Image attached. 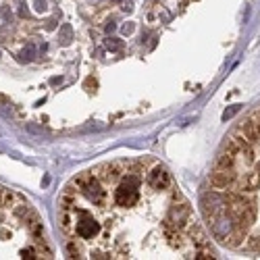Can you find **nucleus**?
Returning <instances> with one entry per match:
<instances>
[{
  "instance_id": "obj_1",
  "label": "nucleus",
  "mask_w": 260,
  "mask_h": 260,
  "mask_svg": "<svg viewBox=\"0 0 260 260\" xmlns=\"http://www.w3.org/2000/svg\"><path fill=\"white\" fill-rule=\"evenodd\" d=\"M191 223V208L189 202L181 196V191L177 187H171V202L165 214V221H162V229H177L183 231L187 229V225Z\"/></svg>"
},
{
  "instance_id": "obj_2",
  "label": "nucleus",
  "mask_w": 260,
  "mask_h": 260,
  "mask_svg": "<svg viewBox=\"0 0 260 260\" xmlns=\"http://www.w3.org/2000/svg\"><path fill=\"white\" fill-rule=\"evenodd\" d=\"M140 187L142 183H134V181H129L125 177H121L113 189V202L117 206H123V208H132L140 202Z\"/></svg>"
},
{
  "instance_id": "obj_3",
  "label": "nucleus",
  "mask_w": 260,
  "mask_h": 260,
  "mask_svg": "<svg viewBox=\"0 0 260 260\" xmlns=\"http://www.w3.org/2000/svg\"><path fill=\"white\" fill-rule=\"evenodd\" d=\"M73 216H75V235L79 240H94V237L100 235L102 225L94 219V216L83 210V208H73Z\"/></svg>"
},
{
  "instance_id": "obj_4",
  "label": "nucleus",
  "mask_w": 260,
  "mask_h": 260,
  "mask_svg": "<svg viewBox=\"0 0 260 260\" xmlns=\"http://www.w3.org/2000/svg\"><path fill=\"white\" fill-rule=\"evenodd\" d=\"M146 183L156 191H167V189L173 187V177H171L167 167L156 162L150 171H146Z\"/></svg>"
},
{
  "instance_id": "obj_5",
  "label": "nucleus",
  "mask_w": 260,
  "mask_h": 260,
  "mask_svg": "<svg viewBox=\"0 0 260 260\" xmlns=\"http://www.w3.org/2000/svg\"><path fill=\"white\" fill-rule=\"evenodd\" d=\"M237 179H240V173L237 169H216L210 173V185L216 189H231L237 185Z\"/></svg>"
},
{
  "instance_id": "obj_6",
  "label": "nucleus",
  "mask_w": 260,
  "mask_h": 260,
  "mask_svg": "<svg viewBox=\"0 0 260 260\" xmlns=\"http://www.w3.org/2000/svg\"><path fill=\"white\" fill-rule=\"evenodd\" d=\"M235 189L246 191V193H252V191L260 189V162L258 160L254 162V171L246 173V175H242V173H240V179H237Z\"/></svg>"
},
{
  "instance_id": "obj_7",
  "label": "nucleus",
  "mask_w": 260,
  "mask_h": 260,
  "mask_svg": "<svg viewBox=\"0 0 260 260\" xmlns=\"http://www.w3.org/2000/svg\"><path fill=\"white\" fill-rule=\"evenodd\" d=\"M235 129H237V132H240V134H242V136H244L252 146H258V144H260V134L256 132V127L250 123V119H248V117H246L240 125H237Z\"/></svg>"
},
{
  "instance_id": "obj_8",
  "label": "nucleus",
  "mask_w": 260,
  "mask_h": 260,
  "mask_svg": "<svg viewBox=\"0 0 260 260\" xmlns=\"http://www.w3.org/2000/svg\"><path fill=\"white\" fill-rule=\"evenodd\" d=\"M237 160L240 158H237L235 154L227 152V150H221V154L214 160V167L216 169H237Z\"/></svg>"
},
{
  "instance_id": "obj_9",
  "label": "nucleus",
  "mask_w": 260,
  "mask_h": 260,
  "mask_svg": "<svg viewBox=\"0 0 260 260\" xmlns=\"http://www.w3.org/2000/svg\"><path fill=\"white\" fill-rule=\"evenodd\" d=\"M21 202H25V198L21 196V193H15L11 189H5V193H3V208H15Z\"/></svg>"
},
{
  "instance_id": "obj_10",
  "label": "nucleus",
  "mask_w": 260,
  "mask_h": 260,
  "mask_svg": "<svg viewBox=\"0 0 260 260\" xmlns=\"http://www.w3.org/2000/svg\"><path fill=\"white\" fill-rule=\"evenodd\" d=\"M248 119H250V123L256 127V132L260 134V106H256V108H252V111L248 113Z\"/></svg>"
},
{
  "instance_id": "obj_11",
  "label": "nucleus",
  "mask_w": 260,
  "mask_h": 260,
  "mask_svg": "<svg viewBox=\"0 0 260 260\" xmlns=\"http://www.w3.org/2000/svg\"><path fill=\"white\" fill-rule=\"evenodd\" d=\"M67 252H69V258H83V250L79 248L77 242H69L67 244Z\"/></svg>"
},
{
  "instance_id": "obj_12",
  "label": "nucleus",
  "mask_w": 260,
  "mask_h": 260,
  "mask_svg": "<svg viewBox=\"0 0 260 260\" xmlns=\"http://www.w3.org/2000/svg\"><path fill=\"white\" fill-rule=\"evenodd\" d=\"M71 40H73V31H71V27L69 25H62V29H60V44H71Z\"/></svg>"
},
{
  "instance_id": "obj_13",
  "label": "nucleus",
  "mask_w": 260,
  "mask_h": 260,
  "mask_svg": "<svg viewBox=\"0 0 260 260\" xmlns=\"http://www.w3.org/2000/svg\"><path fill=\"white\" fill-rule=\"evenodd\" d=\"M123 44H121V42L119 40H115V38H111V40H106V48L108 50H119Z\"/></svg>"
},
{
  "instance_id": "obj_14",
  "label": "nucleus",
  "mask_w": 260,
  "mask_h": 260,
  "mask_svg": "<svg viewBox=\"0 0 260 260\" xmlns=\"http://www.w3.org/2000/svg\"><path fill=\"white\" fill-rule=\"evenodd\" d=\"M237 111H240V104H235V106H231V108H229V111H225L223 119H225V121H227V119H231V117H233V115H235Z\"/></svg>"
},
{
  "instance_id": "obj_15",
  "label": "nucleus",
  "mask_w": 260,
  "mask_h": 260,
  "mask_svg": "<svg viewBox=\"0 0 260 260\" xmlns=\"http://www.w3.org/2000/svg\"><path fill=\"white\" fill-rule=\"evenodd\" d=\"M96 85H98V83H96V79H92V77H90V79H88V81H85V88H88V90H90V92H92V88H94V90H96Z\"/></svg>"
},
{
  "instance_id": "obj_16",
  "label": "nucleus",
  "mask_w": 260,
  "mask_h": 260,
  "mask_svg": "<svg viewBox=\"0 0 260 260\" xmlns=\"http://www.w3.org/2000/svg\"><path fill=\"white\" fill-rule=\"evenodd\" d=\"M34 3H36V9H38V11H44V9H46L44 0H34Z\"/></svg>"
},
{
  "instance_id": "obj_17",
  "label": "nucleus",
  "mask_w": 260,
  "mask_h": 260,
  "mask_svg": "<svg viewBox=\"0 0 260 260\" xmlns=\"http://www.w3.org/2000/svg\"><path fill=\"white\" fill-rule=\"evenodd\" d=\"M123 31H125V34H132V31H134V25H125Z\"/></svg>"
},
{
  "instance_id": "obj_18",
  "label": "nucleus",
  "mask_w": 260,
  "mask_h": 260,
  "mask_svg": "<svg viewBox=\"0 0 260 260\" xmlns=\"http://www.w3.org/2000/svg\"><path fill=\"white\" fill-rule=\"evenodd\" d=\"M106 31H108V34L115 31V23H108V25H106Z\"/></svg>"
},
{
  "instance_id": "obj_19",
  "label": "nucleus",
  "mask_w": 260,
  "mask_h": 260,
  "mask_svg": "<svg viewBox=\"0 0 260 260\" xmlns=\"http://www.w3.org/2000/svg\"><path fill=\"white\" fill-rule=\"evenodd\" d=\"M258 240H260V233H258Z\"/></svg>"
}]
</instances>
